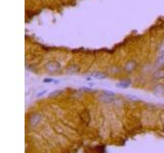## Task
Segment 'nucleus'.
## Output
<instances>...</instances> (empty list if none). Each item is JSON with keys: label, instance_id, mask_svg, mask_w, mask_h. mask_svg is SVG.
Returning <instances> with one entry per match:
<instances>
[{"label": "nucleus", "instance_id": "nucleus-15", "mask_svg": "<svg viewBox=\"0 0 164 153\" xmlns=\"http://www.w3.org/2000/svg\"><path fill=\"white\" fill-rule=\"evenodd\" d=\"M164 53V45L161 47V50H160V54H163Z\"/></svg>", "mask_w": 164, "mask_h": 153}, {"label": "nucleus", "instance_id": "nucleus-12", "mask_svg": "<svg viewBox=\"0 0 164 153\" xmlns=\"http://www.w3.org/2000/svg\"><path fill=\"white\" fill-rule=\"evenodd\" d=\"M61 93H62V91L59 90V91H54V92H51V93H49V97H54V96H57V95H60Z\"/></svg>", "mask_w": 164, "mask_h": 153}, {"label": "nucleus", "instance_id": "nucleus-13", "mask_svg": "<svg viewBox=\"0 0 164 153\" xmlns=\"http://www.w3.org/2000/svg\"><path fill=\"white\" fill-rule=\"evenodd\" d=\"M102 93L107 94V95H112V96H116V94L115 93H113V92H111V91H107V90H103Z\"/></svg>", "mask_w": 164, "mask_h": 153}, {"label": "nucleus", "instance_id": "nucleus-7", "mask_svg": "<svg viewBox=\"0 0 164 153\" xmlns=\"http://www.w3.org/2000/svg\"><path fill=\"white\" fill-rule=\"evenodd\" d=\"M153 76H154V79H156V80H163L164 79V69H159V70H157V72H155Z\"/></svg>", "mask_w": 164, "mask_h": 153}, {"label": "nucleus", "instance_id": "nucleus-9", "mask_svg": "<svg viewBox=\"0 0 164 153\" xmlns=\"http://www.w3.org/2000/svg\"><path fill=\"white\" fill-rule=\"evenodd\" d=\"M43 83H45V84H51V83H53V84H59L60 80H54V79H51V78H45L43 80Z\"/></svg>", "mask_w": 164, "mask_h": 153}, {"label": "nucleus", "instance_id": "nucleus-11", "mask_svg": "<svg viewBox=\"0 0 164 153\" xmlns=\"http://www.w3.org/2000/svg\"><path fill=\"white\" fill-rule=\"evenodd\" d=\"M155 93H164V85H157L156 87L154 88Z\"/></svg>", "mask_w": 164, "mask_h": 153}, {"label": "nucleus", "instance_id": "nucleus-6", "mask_svg": "<svg viewBox=\"0 0 164 153\" xmlns=\"http://www.w3.org/2000/svg\"><path fill=\"white\" fill-rule=\"evenodd\" d=\"M116 86L118 88H128L131 86V80H122L119 83H117Z\"/></svg>", "mask_w": 164, "mask_h": 153}, {"label": "nucleus", "instance_id": "nucleus-3", "mask_svg": "<svg viewBox=\"0 0 164 153\" xmlns=\"http://www.w3.org/2000/svg\"><path fill=\"white\" fill-rule=\"evenodd\" d=\"M41 119H42V115L40 113H33L29 118V125L31 127H35V125H37L41 121Z\"/></svg>", "mask_w": 164, "mask_h": 153}, {"label": "nucleus", "instance_id": "nucleus-5", "mask_svg": "<svg viewBox=\"0 0 164 153\" xmlns=\"http://www.w3.org/2000/svg\"><path fill=\"white\" fill-rule=\"evenodd\" d=\"M92 78L95 79H98V80H104V79H107L108 78V75L106 73H103V72H95V73H92Z\"/></svg>", "mask_w": 164, "mask_h": 153}, {"label": "nucleus", "instance_id": "nucleus-14", "mask_svg": "<svg viewBox=\"0 0 164 153\" xmlns=\"http://www.w3.org/2000/svg\"><path fill=\"white\" fill-rule=\"evenodd\" d=\"M47 93V90H43V91H40L39 93H37V97H42L43 95H45Z\"/></svg>", "mask_w": 164, "mask_h": 153}, {"label": "nucleus", "instance_id": "nucleus-8", "mask_svg": "<svg viewBox=\"0 0 164 153\" xmlns=\"http://www.w3.org/2000/svg\"><path fill=\"white\" fill-rule=\"evenodd\" d=\"M78 70H79V67L77 65H70L68 67V69H67V73H69V75H73V73H78Z\"/></svg>", "mask_w": 164, "mask_h": 153}, {"label": "nucleus", "instance_id": "nucleus-2", "mask_svg": "<svg viewBox=\"0 0 164 153\" xmlns=\"http://www.w3.org/2000/svg\"><path fill=\"white\" fill-rule=\"evenodd\" d=\"M138 65L139 64L135 59H130L125 62V64H124V66H123V69L127 73H132L133 70H135L138 69Z\"/></svg>", "mask_w": 164, "mask_h": 153}, {"label": "nucleus", "instance_id": "nucleus-4", "mask_svg": "<svg viewBox=\"0 0 164 153\" xmlns=\"http://www.w3.org/2000/svg\"><path fill=\"white\" fill-rule=\"evenodd\" d=\"M114 100H115V96L107 95V94H104V93H102V96H101V98H100V101H102V102H104V103H110Z\"/></svg>", "mask_w": 164, "mask_h": 153}, {"label": "nucleus", "instance_id": "nucleus-1", "mask_svg": "<svg viewBox=\"0 0 164 153\" xmlns=\"http://www.w3.org/2000/svg\"><path fill=\"white\" fill-rule=\"evenodd\" d=\"M44 69L47 73H54L60 72V70L62 69V64L57 60H50V61H48V62L45 63Z\"/></svg>", "mask_w": 164, "mask_h": 153}, {"label": "nucleus", "instance_id": "nucleus-10", "mask_svg": "<svg viewBox=\"0 0 164 153\" xmlns=\"http://www.w3.org/2000/svg\"><path fill=\"white\" fill-rule=\"evenodd\" d=\"M156 63L158 65H164V53L160 54L159 56L156 58Z\"/></svg>", "mask_w": 164, "mask_h": 153}]
</instances>
